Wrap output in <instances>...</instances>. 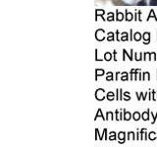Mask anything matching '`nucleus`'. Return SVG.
Instances as JSON below:
<instances>
[{"label": "nucleus", "mask_w": 157, "mask_h": 147, "mask_svg": "<svg viewBox=\"0 0 157 147\" xmlns=\"http://www.w3.org/2000/svg\"><path fill=\"white\" fill-rule=\"evenodd\" d=\"M111 57H112V56H111V54H110V53H106V54H105V60H106V61H109V60H111V59H112Z\"/></svg>", "instance_id": "9d476101"}, {"label": "nucleus", "mask_w": 157, "mask_h": 147, "mask_svg": "<svg viewBox=\"0 0 157 147\" xmlns=\"http://www.w3.org/2000/svg\"><path fill=\"white\" fill-rule=\"evenodd\" d=\"M116 53H117V52H116V50H114L113 55H114V60H115V61H117V58H116Z\"/></svg>", "instance_id": "412c9836"}, {"label": "nucleus", "mask_w": 157, "mask_h": 147, "mask_svg": "<svg viewBox=\"0 0 157 147\" xmlns=\"http://www.w3.org/2000/svg\"><path fill=\"white\" fill-rule=\"evenodd\" d=\"M126 14H127V16H126V20H127V21H131V20L132 19V14L128 13V12H126Z\"/></svg>", "instance_id": "0eeeda50"}, {"label": "nucleus", "mask_w": 157, "mask_h": 147, "mask_svg": "<svg viewBox=\"0 0 157 147\" xmlns=\"http://www.w3.org/2000/svg\"><path fill=\"white\" fill-rule=\"evenodd\" d=\"M107 99L109 101H112L114 99V93L113 92H108L107 93Z\"/></svg>", "instance_id": "f03ea898"}, {"label": "nucleus", "mask_w": 157, "mask_h": 147, "mask_svg": "<svg viewBox=\"0 0 157 147\" xmlns=\"http://www.w3.org/2000/svg\"><path fill=\"white\" fill-rule=\"evenodd\" d=\"M108 20H111V21L113 20V14H110L109 15V19H108Z\"/></svg>", "instance_id": "4be33fe9"}, {"label": "nucleus", "mask_w": 157, "mask_h": 147, "mask_svg": "<svg viewBox=\"0 0 157 147\" xmlns=\"http://www.w3.org/2000/svg\"><path fill=\"white\" fill-rule=\"evenodd\" d=\"M113 80V74H112V73H108L107 80Z\"/></svg>", "instance_id": "f8f14e48"}, {"label": "nucleus", "mask_w": 157, "mask_h": 147, "mask_svg": "<svg viewBox=\"0 0 157 147\" xmlns=\"http://www.w3.org/2000/svg\"><path fill=\"white\" fill-rule=\"evenodd\" d=\"M117 21H122L123 20V14H121L120 12L117 11V18H116Z\"/></svg>", "instance_id": "423d86ee"}, {"label": "nucleus", "mask_w": 157, "mask_h": 147, "mask_svg": "<svg viewBox=\"0 0 157 147\" xmlns=\"http://www.w3.org/2000/svg\"><path fill=\"white\" fill-rule=\"evenodd\" d=\"M118 113H119V112H118V110H117V111H116V121H119V120H118Z\"/></svg>", "instance_id": "5701e85b"}, {"label": "nucleus", "mask_w": 157, "mask_h": 147, "mask_svg": "<svg viewBox=\"0 0 157 147\" xmlns=\"http://www.w3.org/2000/svg\"><path fill=\"white\" fill-rule=\"evenodd\" d=\"M100 112H101V110L99 109V110H98V113H97V115H96V116H95V119H97L98 117H102V118H103V115H102V114H101Z\"/></svg>", "instance_id": "2eb2a0df"}, {"label": "nucleus", "mask_w": 157, "mask_h": 147, "mask_svg": "<svg viewBox=\"0 0 157 147\" xmlns=\"http://www.w3.org/2000/svg\"><path fill=\"white\" fill-rule=\"evenodd\" d=\"M96 73H97V74H96V80H97V77L99 76V75H103V74H104V71L103 70H96Z\"/></svg>", "instance_id": "6e6552de"}, {"label": "nucleus", "mask_w": 157, "mask_h": 147, "mask_svg": "<svg viewBox=\"0 0 157 147\" xmlns=\"http://www.w3.org/2000/svg\"><path fill=\"white\" fill-rule=\"evenodd\" d=\"M111 134H112V136H111V137H109V138H110L111 140H114V139H116V137L114 136V135H115L116 133H115V132H111Z\"/></svg>", "instance_id": "f3484780"}, {"label": "nucleus", "mask_w": 157, "mask_h": 147, "mask_svg": "<svg viewBox=\"0 0 157 147\" xmlns=\"http://www.w3.org/2000/svg\"><path fill=\"white\" fill-rule=\"evenodd\" d=\"M124 118H125V121H129L131 119V114L129 112H127L125 110V115H124Z\"/></svg>", "instance_id": "39448f33"}, {"label": "nucleus", "mask_w": 157, "mask_h": 147, "mask_svg": "<svg viewBox=\"0 0 157 147\" xmlns=\"http://www.w3.org/2000/svg\"><path fill=\"white\" fill-rule=\"evenodd\" d=\"M129 95H130V93H129V92L124 93V96H125V97H124V99H125V100H127V101H128V100H130V99H131Z\"/></svg>", "instance_id": "ddd939ff"}, {"label": "nucleus", "mask_w": 157, "mask_h": 147, "mask_svg": "<svg viewBox=\"0 0 157 147\" xmlns=\"http://www.w3.org/2000/svg\"><path fill=\"white\" fill-rule=\"evenodd\" d=\"M140 117H141V115H140L138 112L134 113V119H135V121H138V120L140 119Z\"/></svg>", "instance_id": "20e7f679"}, {"label": "nucleus", "mask_w": 157, "mask_h": 147, "mask_svg": "<svg viewBox=\"0 0 157 147\" xmlns=\"http://www.w3.org/2000/svg\"><path fill=\"white\" fill-rule=\"evenodd\" d=\"M108 40H109V41H113V40H114L113 33H112V32H109V34H108Z\"/></svg>", "instance_id": "9b49d317"}, {"label": "nucleus", "mask_w": 157, "mask_h": 147, "mask_svg": "<svg viewBox=\"0 0 157 147\" xmlns=\"http://www.w3.org/2000/svg\"><path fill=\"white\" fill-rule=\"evenodd\" d=\"M149 4L150 5H157V0H150Z\"/></svg>", "instance_id": "dca6fc26"}, {"label": "nucleus", "mask_w": 157, "mask_h": 147, "mask_svg": "<svg viewBox=\"0 0 157 147\" xmlns=\"http://www.w3.org/2000/svg\"><path fill=\"white\" fill-rule=\"evenodd\" d=\"M122 35H123L122 40H128V35H127V33H126V32H123V33H122Z\"/></svg>", "instance_id": "4468645a"}, {"label": "nucleus", "mask_w": 157, "mask_h": 147, "mask_svg": "<svg viewBox=\"0 0 157 147\" xmlns=\"http://www.w3.org/2000/svg\"><path fill=\"white\" fill-rule=\"evenodd\" d=\"M141 4H142V5H145V4H146V3H145V0H142V1H140V2L138 3V5H141Z\"/></svg>", "instance_id": "a211bd4d"}, {"label": "nucleus", "mask_w": 157, "mask_h": 147, "mask_svg": "<svg viewBox=\"0 0 157 147\" xmlns=\"http://www.w3.org/2000/svg\"><path fill=\"white\" fill-rule=\"evenodd\" d=\"M147 78H148V73H144V79H143V80H145Z\"/></svg>", "instance_id": "aec40b11"}, {"label": "nucleus", "mask_w": 157, "mask_h": 147, "mask_svg": "<svg viewBox=\"0 0 157 147\" xmlns=\"http://www.w3.org/2000/svg\"><path fill=\"white\" fill-rule=\"evenodd\" d=\"M134 37H135V39H136V40H138H138L141 38V35H140V33H139V32H136V34H135Z\"/></svg>", "instance_id": "1a4fd4ad"}, {"label": "nucleus", "mask_w": 157, "mask_h": 147, "mask_svg": "<svg viewBox=\"0 0 157 147\" xmlns=\"http://www.w3.org/2000/svg\"><path fill=\"white\" fill-rule=\"evenodd\" d=\"M143 39H144V43H145V44L150 41V34H149V32H144Z\"/></svg>", "instance_id": "f257e3e1"}, {"label": "nucleus", "mask_w": 157, "mask_h": 147, "mask_svg": "<svg viewBox=\"0 0 157 147\" xmlns=\"http://www.w3.org/2000/svg\"><path fill=\"white\" fill-rule=\"evenodd\" d=\"M123 1H124L125 3H132V2H134L135 0H123Z\"/></svg>", "instance_id": "6ab92c4d"}, {"label": "nucleus", "mask_w": 157, "mask_h": 147, "mask_svg": "<svg viewBox=\"0 0 157 147\" xmlns=\"http://www.w3.org/2000/svg\"><path fill=\"white\" fill-rule=\"evenodd\" d=\"M148 115H149V111H146L145 113L141 114V117L143 118V120H144V121H147V120H148Z\"/></svg>", "instance_id": "7ed1b4c3"}]
</instances>
